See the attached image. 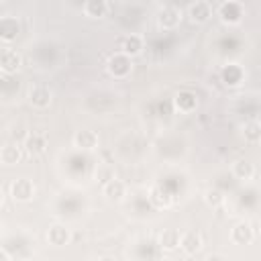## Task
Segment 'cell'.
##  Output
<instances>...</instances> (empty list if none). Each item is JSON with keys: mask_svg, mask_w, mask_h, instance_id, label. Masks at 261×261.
Instances as JSON below:
<instances>
[{"mask_svg": "<svg viewBox=\"0 0 261 261\" xmlns=\"http://www.w3.org/2000/svg\"><path fill=\"white\" fill-rule=\"evenodd\" d=\"M259 139H261V126H259V122H257V120L247 122V124H245V141H249V143H259Z\"/></svg>", "mask_w": 261, "mask_h": 261, "instance_id": "24", "label": "cell"}, {"mask_svg": "<svg viewBox=\"0 0 261 261\" xmlns=\"http://www.w3.org/2000/svg\"><path fill=\"white\" fill-rule=\"evenodd\" d=\"M173 104H175V108L179 112H192V110H196L198 100H196V96L192 92H179V94H175Z\"/></svg>", "mask_w": 261, "mask_h": 261, "instance_id": "15", "label": "cell"}, {"mask_svg": "<svg viewBox=\"0 0 261 261\" xmlns=\"http://www.w3.org/2000/svg\"><path fill=\"white\" fill-rule=\"evenodd\" d=\"M204 202L208 206H212V208H220L224 204V194L220 190H216V188H208L204 192Z\"/></svg>", "mask_w": 261, "mask_h": 261, "instance_id": "22", "label": "cell"}, {"mask_svg": "<svg viewBox=\"0 0 261 261\" xmlns=\"http://www.w3.org/2000/svg\"><path fill=\"white\" fill-rule=\"evenodd\" d=\"M20 63H22L20 55H18L16 51H12V49H6V51L0 55V69H2L4 73H16V71L20 69Z\"/></svg>", "mask_w": 261, "mask_h": 261, "instance_id": "11", "label": "cell"}, {"mask_svg": "<svg viewBox=\"0 0 261 261\" xmlns=\"http://www.w3.org/2000/svg\"><path fill=\"white\" fill-rule=\"evenodd\" d=\"M232 175H234L237 179H243V181L253 179V175H255V165H253L251 161H247V159H239V161L232 163Z\"/></svg>", "mask_w": 261, "mask_h": 261, "instance_id": "16", "label": "cell"}, {"mask_svg": "<svg viewBox=\"0 0 261 261\" xmlns=\"http://www.w3.org/2000/svg\"><path fill=\"white\" fill-rule=\"evenodd\" d=\"M102 192H104V196L108 198V200H112V202H120L124 196H126V186H124V181H120V179H110V181H106L104 186H102Z\"/></svg>", "mask_w": 261, "mask_h": 261, "instance_id": "9", "label": "cell"}, {"mask_svg": "<svg viewBox=\"0 0 261 261\" xmlns=\"http://www.w3.org/2000/svg\"><path fill=\"white\" fill-rule=\"evenodd\" d=\"M18 35V22L12 16L0 18V39L2 41H12Z\"/></svg>", "mask_w": 261, "mask_h": 261, "instance_id": "19", "label": "cell"}, {"mask_svg": "<svg viewBox=\"0 0 261 261\" xmlns=\"http://www.w3.org/2000/svg\"><path fill=\"white\" fill-rule=\"evenodd\" d=\"M47 149V137L45 133H39V130H33L27 135L24 139V151L29 155H43Z\"/></svg>", "mask_w": 261, "mask_h": 261, "instance_id": "6", "label": "cell"}, {"mask_svg": "<svg viewBox=\"0 0 261 261\" xmlns=\"http://www.w3.org/2000/svg\"><path fill=\"white\" fill-rule=\"evenodd\" d=\"M73 145H75L77 149H82V151H92V149H96V145H98V135H96L94 130H88V128L77 130V133L73 135Z\"/></svg>", "mask_w": 261, "mask_h": 261, "instance_id": "8", "label": "cell"}, {"mask_svg": "<svg viewBox=\"0 0 261 261\" xmlns=\"http://www.w3.org/2000/svg\"><path fill=\"white\" fill-rule=\"evenodd\" d=\"M20 157H22V153H20V147L18 145L8 143V145L0 147V161L4 165H14V163L20 161Z\"/></svg>", "mask_w": 261, "mask_h": 261, "instance_id": "18", "label": "cell"}, {"mask_svg": "<svg viewBox=\"0 0 261 261\" xmlns=\"http://www.w3.org/2000/svg\"><path fill=\"white\" fill-rule=\"evenodd\" d=\"M202 245H204V241L198 230H188V232L179 234V249L186 255H196L202 249Z\"/></svg>", "mask_w": 261, "mask_h": 261, "instance_id": "5", "label": "cell"}, {"mask_svg": "<svg viewBox=\"0 0 261 261\" xmlns=\"http://www.w3.org/2000/svg\"><path fill=\"white\" fill-rule=\"evenodd\" d=\"M181 20V10L173 4H165L157 12V22L161 29H175Z\"/></svg>", "mask_w": 261, "mask_h": 261, "instance_id": "4", "label": "cell"}, {"mask_svg": "<svg viewBox=\"0 0 261 261\" xmlns=\"http://www.w3.org/2000/svg\"><path fill=\"white\" fill-rule=\"evenodd\" d=\"M141 49H143V39H141L139 35H128V37H124L122 43H120V53L126 55V57L139 55Z\"/></svg>", "mask_w": 261, "mask_h": 261, "instance_id": "13", "label": "cell"}, {"mask_svg": "<svg viewBox=\"0 0 261 261\" xmlns=\"http://www.w3.org/2000/svg\"><path fill=\"white\" fill-rule=\"evenodd\" d=\"M130 67H133L130 57L122 55L120 51L114 53V55L108 59V65H106V69H108V73H110L112 77H126V75L130 73Z\"/></svg>", "mask_w": 261, "mask_h": 261, "instance_id": "3", "label": "cell"}, {"mask_svg": "<svg viewBox=\"0 0 261 261\" xmlns=\"http://www.w3.org/2000/svg\"><path fill=\"white\" fill-rule=\"evenodd\" d=\"M222 77H224L226 84L237 86V84L241 82V77H243V71H241V67H237V65H228V67L222 69Z\"/></svg>", "mask_w": 261, "mask_h": 261, "instance_id": "23", "label": "cell"}, {"mask_svg": "<svg viewBox=\"0 0 261 261\" xmlns=\"http://www.w3.org/2000/svg\"><path fill=\"white\" fill-rule=\"evenodd\" d=\"M188 14H190V18L194 22H206L210 18L212 10H210V4L208 2H194V4H190Z\"/></svg>", "mask_w": 261, "mask_h": 261, "instance_id": "14", "label": "cell"}, {"mask_svg": "<svg viewBox=\"0 0 261 261\" xmlns=\"http://www.w3.org/2000/svg\"><path fill=\"white\" fill-rule=\"evenodd\" d=\"M10 196L14 202H31L35 196V184L27 177H18L10 184Z\"/></svg>", "mask_w": 261, "mask_h": 261, "instance_id": "1", "label": "cell"}, {"mask_svg": "<svg viewBox=\"0 0 261 261\" xmlns=\"http://www.w3.org/2000/svg\"><path fill=\"white\" fill-rule=\"evenodd\" d=\"M84 12L88 14V16H92V18H102V16H106V12H108V4L104 2V0H88V2H84Z\"/></svg>", "mask_w": 261, "mask_h": 261, "instance_id": "21", "label": "cell"}, {"mask_svg": "<svg viewBox=\"0 0 261 261\" xmlns=\"http://www.w3.org/2000/svg\"><path fill=\"white\" fill-rule=\"evenodd\" d=\"M96 179L104 186L106 181H110V179H114V171H112V167L110 165H98V169H96Z\"/></svg>", "mask_w": 261, "mask_h": 261, "instance_id": "25", "label": "cell"}, {"mask_svg": "<svg viewBox=\"0 0 261 261\" xmlns=\"http://www.w3.org/2000/svg\"><path fill=\"white\" fill-rule=\"evenodd\" d=\"M149 202L155 206V208H167L171 204V196L161 188V186H153L151 192H149Z\"/></svg>", "mask_w": 261, "mask_h": 261, "instance_id": "20", "label": "cell"}, {"mask_svg": "<svg viewBox=\"0 0 261 261\" xmlns=\"http://www.w3.org/2000/svg\"><path fill=\"white\" fill-rule=\"evenodd\" d=\"M29 102L37 108H47L51 104V90L45 86H33L29 90Z\"/></svg>", "mask_w": 261, "mask_h": 261, "instance_id": "7", "label": "cell"}, {"mask_svg": "<svg viewBox=\"0 0 261 261\" xmlns=\"http://www.w3.org/2000/svg\"><path fill=\"white\" fill-rule=\"evenodd\" d=\"M2 200H4V194H2V190H0V204H2Z\"/></svg>", "mask_w": 261, "mask_h": 261, "instance_id": "29", "label": "cell"}, {"mask_svg": "<svg viewBox=\"0 0 261 261\" xmlns=\"http://www.w3.org/2000/svg\"><path fill=\"white\" fill-rule=\"evenodd\" d=\"M69 239H71V232H69V228L63 226V224H53V226H49V230H47V241H49L51 245H55V247L67 245Z\"/></svg>", "mask_w": 261, "mask_h": 261, "instance_id": "10", "label": "cell"}, {"mask_svg": "<svg viewBox=\"0 0 261 261\" xmlns=\"http://www.w3.org/2000/svg\"><path fill=\"white\" fill-rule=\"evenodd\" d=\"M159 247L163 251H175L179 247V232L175 228H165L159 237Z\"/></svg>", "mask_w": 261, "mask_h": 261, "instance_id": "17", "label": "cell"}, {"mask_svg": "<svg viewBox=\"0 0 261 261\" xmlns=\"http://www.w3.org/2000/svg\"><path fill=\"white\" fill-rule=\"evenodd\" d=\"M206 261H226V259H224L222 255H210V257H208Z\"/></svg>", "mask_w": 261, "mask_h": 261, "instance_id": "26", "label": "cell"}, {"mask_svg": "<svg viewBox=\"0 0 261 261\" xmlns=\"http://www.w3.org/2000/svg\"><path fill=\"white\" fill-rule=\"evenodd\" d=\"M98 261H116L114 257H102V259H98Z\"/></svg>", "mask_w": 261, "mask_h": 261, "instance_id": "28", "label": "cell"}, {"mask_svg": "<svg viewBox=\"0 0 261 261\" xmlns=\"http://www.w3.org/2000/svg\"><path fill=\"white\" fill-rule=\"evenodd\" d=\"M257 222H239L230 230V241L237 245H249L257 237Z\"/></svg>", "mask_w": 261, "mask_h": 261, "instance_id": "2", "label": "cell"}, {"mask_svg": "<svg viewBox=\"0 0 261 261\" xmlns=\"http://www.w3.org/2000/svg\"><path fill=\"white\" fill-rule=\"evenodd\" d=\"M218 14H220V18L224 20V22H239L241 20V16H243V6L241 4H237V2H224V4H220V8H218Z\"/></svg>", "mask_w": 261, "mask_h": 261, "instance_id": "12", "label": "cell"}, {"mask_svg": "<svg viewBox=\"0 0 261 261\" xmlns=\"http://www.w3.org/2000/svg\"><path fill=\"white\" fill-rule=\"evenodd\" d=\"M0 261H10V257H8V255H6L2 249H0Z\"/></svg>", "mask_w": 261, "mask_h": 261, "instance_id": "27", "label": "cell"}]
</instances>
